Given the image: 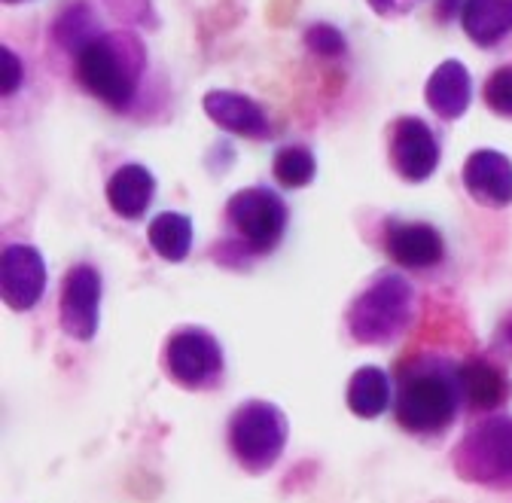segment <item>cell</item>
Instances as JSON below:
<instances>
[{"mask_svg":"<svg viewBox=\"0 0 512 503\" xmlns=\"http://www.w3.org/2000/svg\"><path fill=\"white\" fill-rule=\"evenodd\" d=\"M366 4L378 13V16H400V13H409L412 7L406 0H366Z\"/></svg>","mask_w":512,"mask_h":503,"instance_id":"484cf974","label":"cell"},{"mask_svg":"<svg viewBox=\"0 0 512 503\" xmlns=\"http://www.w3.org/2000/svg\"><path fill=\"white\" fill-rule=\"evenodd\" d=\"M287 439V415L269 400H247L229 418V452L250 476L269 473L281 461Z\"/></svg>","mask_w":512,"mask_h":503,"instance_id":"277c9868","label":"cell"},{"mask_svg":"<svg viewBox=\"0 0 512 503\" xmlns=\"http://www.w3.org/2000/svg\"><path fill=\"white\" fill-rule=\"evenodd\" d=\"M461 25L476 46L491 49L512 34V0H464Z\"/></svg>","mask_w":512,"mask_h":503,"instance_id":"e0dca14e","label":"cell"},{"mask_svg":"<svg viewBox=\"0 0 512 503\" xmlns=\"http://www.w3.org/2000/svg\"><path fill=\"white\" fill-rule=\"evenodd\" d=\"M135 52H144L135 40L101 34L74 58L80 86L98 101H104L107 107L125 110L138 92L135 86L144 68V61H135Z\"/></svg>","mask_w":512,"mask_h":503,"instance_id":"3957f363","label":"cell"},{"mask_svg":"<svg viewBox=\"0 0 512 503\" xmlns=\"http://www.w3.org/2000/svg\"><path fill=\"white\" fill-rule=\"evenodd\" d=\"M464 186L467 193L485 208L512 205V162L497 150H476L464 162Z\"/></svg>","mask_w":512,"mask_h":503,"instance_id":"7c38bea8","label":"cell"},{"mask_svg":"<svg viewBox=\"0 0 512 503\" xmlns=\"http://www.w3.org/2000/svg\"><path fill=\"white\" fill-rule=\"evenodd\" d=\"M272 174L281 186L287 190H299V186H308L317 174V162L314 153L308 147H284L275 153L272 162Z\"/></svg>","mask_w":512,"mask_h":503,"instance_id":"44dd1931","label":"cell"},{"mask_svg":"<svg viewBox=\"0 0 512 503\" xmlns=\"http://www.w3.org/2000/svg\"><path fill=\"white\" fill-rule=\"evenodd\" d=\"M424 101L439 119H461L473 101V80L470 71L458 58H448L430 74L424 86Z\"/></svg>","mask_w":512,"mask_h":503,"instance_id":"9a60e30c","label":"cell"},{"mask_svg":"<svg viewBox=\"0 0 512 503\" xmlns=\"http://www.w3.org/2000/svg\"><path fill=\"white\" fill-rule=\"evenodd\" d=\"M147 241L153 247V254L162 257L165 263H183L192 250V220L186 214L165 211L150 223Z\"/></svg>","mask_w":512,"mask_h":503,"instance_id":"d6986e66","label":"cell"},{"mask_svg":"<svg viewBox=\"0 0 512 503\" xmlns=\"http://www.w3.org/2000/svg\"><path fill=\"white\" fill-rule=\"evenodd\" d=\"M101 296H104V278L95 266L77 263L61 284L58 299V324L77 342H92L101 321Z\"/></svg>","mask_w":512,"mask_h":503,"instance_id":"ba28073f","label":"cell"},{"mask_svg":"<svg viewBox=\"0 0 512 503\" xmlns=\"http://www.w3.org/2000/svg\"><path fill=\"white\" fill-rule=\"evenodd\" d=\"M4 4H22V0H4Z\"/></svg>","mask_w":512,"mask_h":503,"instance_id":"4316f807","label":"cell"},{"mask_svg":"<svg viewBox=\"0 0 512 503\" xmlns=\"http://www.w3.org/2000/svg\"><path fill=\"white\" fill-rule=\"evenodd\" d=\"M482 95H485V104H488L491 113H497L503 119H512V65L497 68L488 77Z\"/></svg>","mask_w":512,"mask_h":503,"instance_id":"603a6c76","label":"cell"},{"mask_svg":"<svg viewBox=\"0 0 512 503\" xmlns=\"http://www.w3.org/2000/svg\"><path fill=\"white\" fill-rule=\"evenodd\" d=\"M153 196H156V177L138 162L116 168L107 180V205L122 220H141L150 211Z\"/></svg>","mask_w":512,"mask_h":503,"instance_id":"2e32d148","label":"cell"},{"mask_svg":"<svg viewBox=\"0 0 512 503\" xmlns=\"http://www.w3.org/2000/svg\"><path fill=\"white\" fill-rule=\"evenodd\" d=\"M464 403L473 412H494L512 397V382L500 363L488 357H470L458 366Z\"/></svg>","mask_w":512,"mask_h":503,"instance_id":"5bb4252c","label":"cell"},{"mask_svg":"<svg viewBox=\"0 0 512 503\" xmlns=\"http://www.w3.org/2000/svg\"><path fill=\"white\" fill-rule=\"evenodd\" d=\"M384 250L394 263H400L403 269H430L439 266L445 257V241L439 235V229H433L430 223H388V232H384Z\"/></svg>","mask_w":512,"mask_h":503,"instance_id":"4fadbf2b","label":"cell"},{"mask_svg":"<svg viewBox=\"0 0 512 503\" xmlns=\"http://www.w3.org/2000/svg\"><path fill=\"white\" fill-rule=\"evenodd\" d=\"M52 34H55V40H58L64 49H68L74 58H77L89 43H95V40L101 37L98 22H95V16H92V7L83 4V0H77V4H71L68 10H64V13L58 16Z\"/></svg>","mask_w":512,"mask_h":503,"instance_id":"ffe728a7","label":"cell"},{"mask_svg":"<svg viewBox=\"0 0 512 503\" xmlns=\"http://www.w3.org/2000/svg\"><path fill=\"white\" fill-rule=\"evenodd\" d=\"M226 214L244 241L247 254L256 257L272 254L287 229V205L269 186H247V190L235 193L226 205Z\"/></svg>","mask_w":512,"mask_h":503,"instance_id":"8992f818","label":"cell"},{"mask_svg":"<svg viewBox=\"0 0 512 503\" xmlns=\"http://www.w3.org/2000/svg\"><path fill=\"white\" fill-rule=\"evenodd\" d=\"M455 470L473 485L512 488V415H491L473 424L455 449Z\"/></svg>","mask_w":512,"mask_h":503,"instance_id":"5b68a950","label":"cell"},{"mask_svg":"<svg viewBox=\"0 0 512 503\" xmlns=\"http://www.w3.org/2000/svg\"><path fill=\"white\" fill-rule=\"evenodd\" d=\"M305 46L320 55V58H339L348 52V40L345 34L336 28V25H327V22H317L305 31Z\"/></svg>","mask_w":512,"mask_h":503,"instance_id":"7402d4cb","label":"cell"},{"mask_svg":"<svg viewBox=\"0 0 512 503\" xmlns=\"http://www.w3.org/2000/svg\"><path fill=\"white\" fill-rule=\"evenodd\" d=\"M22 77H25L22 58L10 46H4V49H0V92H4V98H10V95L19 92Z\"/></svg>","mask_w":512,"mask_h":503,"instance_id":"cb8c5ba5","label":"cell"},{"mask_svg":"<svg viewBox=\"0 0 512 503\" xmlns=\"http://www.w3.org/2000/svg\"><path fill=\"white\" fill-rule=\"evenodd\" d=\"M415 321V287L397 275H378L348 308L345 324L354 342L360 345H391L409 333Z\"/></svg>","mask_w":512,"mask_h":503,"instance_id":"7a4b0ae2","label":"cell"},{"mask_svg":"<svg viewBox=\"0 0 512 503\" xmlns=\"http://www.w3.org/2000/svg\"><path fill=\"white\" fill-rule=\"evenodd\" d=\"M46 290V263L40 250L31 244H7L0 260V293L4 305L13 311H28L43 299Z\"/></svg>","mask_w":512,"mask_h":503,"instance_id":"30bf717a","label":"cell"},{"mask_svg":"<svg viewBox=\"0 0 512 503\" xmlns=\"http://www.w3.org/2000/svg\"><path fill=\"white\" fill-rule=\"evenodd\" d=\"M391 165L409 183H424L439 165V141L418 116H403L391 129Z\"/></svg>","mask_w":512,"mask_h":503,"instance_id":"9c48e42d","label":"cell"},{"mask_svg":"<svg viewBox=\"0 0 512 503\" xmlns=\"http://www.w3.org/2000/svg\"><path fill=\"white\" fill-rule=\"evenodd\" d=\"M494 351H500L503 357L512 360V314L497 327V336H494Z\"/></svg>","mask_w":512,"mask_h":503,"instance_id":"d4e9b609","label":"cell"},{"mask_svg":"<svg viewBox=\"0 0 512 503\" xmlns=\"http://www.w3.org/2000/svg\"><path fill=\"white\" fill-rule=\"evenodd\" d=\"M345 400H348V409L357 418H378V415H384V412H388V406H391V400H394L388 372L378 369V366H360L351 375Z\"/></svg>","mask_w":512,"mask_h":503,"instance_id":"ac0fdd59","label":"cell"},{"mask_svg":"<svg viewBox=\"0 0 512 503\" xmlns=\"http://www.w3.org/2000/svg\"><path fill=\"white\" fill-rule=\"evenodd\" d=\"M202 107L217 129H223L229 135L250 138V141H269V135H272L266 110L241 92L214 89L202 98Z\"/></svg>","mask_w":512,"mask_h":503,"instance_id":"8fae6325","label":"cell"},{"mask_svg":"<svg viewBox=\"0 0 512 503\" xmlns=\"http://www.w3.org/2000/svg\"><path fill=\"white\" fill-rule=\"evenodd\" d=\"M464 394L458 366L442 357H412L397 369V424L412 436H439L455 424Z\"/></svg>","mask_w":512,"mask_h":503,"instance_id":"6da1fadb","label":"cell"},{"mask_svg":"<svg viewBox=\"0 0 512 503\" xmlns=\"http://www.w3.org/2000/svg\"><path fill=\"white\" fill-rule=\"evenodd\" d=\"M165 369L186 391H208L223 382V348L202 327H180L165 345Z\"/></svg>","mask_w":512,"mask_h":503,"instance_id":"52a82bcc","label":"cell"}]
</instances>
